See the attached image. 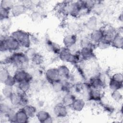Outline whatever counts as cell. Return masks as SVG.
Returning <instances> with one entry per match:
<instances>
[{
	"label": "cell",
	"instance_id": "29",
	"mask_svg": "<svg viewBox=\"0 0 123 123\" xmlns=\"http://www.w3.org/2000/svg\"><path fill=\"white\" fill-rule=\"evenodd\" d=\"M13 87L4 86L1 90L2 95L4 98L9 99L14 93Z\"/></svg>",
	"mask_w": 123,
	"mask_h": 123
},
{
	"label": "cell",
	"instance_id": "1",
	"mask_svg": "<svg viewBox=\"0 0 123 123\" xmlns=\"http://www.w3.org/2000/svg\"><path fill=\"white\" fill-rule=\"evenodd\" d=\"M29 61L25 52L17 51L12 52L10 55L6 57L4 60L3 64L13 65L16 67V69L21 68L26 70L25 68L28 65Z\"/></svg>",
	"mask_w": 123,
	"mask_h": 123
},
{
	"label": "cell",
	"instance_id": "18",
	"mask_svg": "<svg viewBox=\"0 0 123 123\" xmlns=\"http://www.w3.org/2000/svg\"><path fill=\"white\" fill-rule=\"evenodd\" d=\"M86 105V101L84 98H76L74 100L73 104L70 108L76 112H80L83 110Z\"/></svg>",
	"mask_w": 123,
	"mask_h": 123
},
{
	"label": "cell",
	"instance_id": "10",
	"mask_svg": "<svg viewBox=\"0 0 123 123\" xmlns=\"http://www.w3.org/2000/svg\"><path fill=\"white\" fill-rule=\"evenodd\" d=\"M88 83L92 88L101 89L105 85V81L99 74L98 75L92 76L89 79Z\"/></svg>",
	"mask_w": 123,
	"mask_h": 123
},
{
	"label": "cell",
	"instance_id": "19",
	"mask_svg": "<svg viewBox=\"0 0 123 123\" xmlns=\"http://www.w3.org/2000/svg\"><path fill=\"white\" fill-rule=\"evenodd\" d=\"M16 123H26L30 119L22 108H20L15 112Z\"/></svg>",
	"mask_w": 123,
	"mask_h": 123
},
{
	"label": "cell",
	"instance_id": "11",
	"mask_svg": "<svg viewBox=\"0 0 123 123\" xmlns=\"http://www.w3.org/2000/svg\"><path fill=\"white\" fill-rule=\"evenodd\" d=\"M79 53L82 61H89L95 58V54L92 47L81 48Z\"/></svg>",
	"mask_w": 123,
	"mask_h": 123
},
{
	"label": "cell",
	"instance_id": "7",
	"mask_svg": "<svg viewBox=\"0 0 123 123\" xmlns=\"http://www.w3.org/2000/svg\"><path fill=\"white\" fill-rule=\"evenodd\" d=\"M45 77L51 84L62 79L59 75L57 67H50L47 69L45 72Z\"/></svg>",
	"mask_w": 123,
	"mask_h": 123
},
{
	"label": "cell",
	"instance_id": "6",
	"mask_svg": "<svg viewBox=\"0 0 123 123\" xmlns=\"http://www.w3.org/2000/svg\"><path fill=\"white\" fill-rule=\"evenodd\" d=\"M77 42L76 35L73 33H70L64 35L62 39L63 47L69 49L72 51L73 48H74Z\"/></svg>",
	"mask_w": 123,
	"mask_h": 123
},
{
	"label": "cell",
	"instance_id": "14",
	"mask_svg": "<svg viewBox=\"0 0 123 123\" xmlns=\"http://www.w3.org/2000/svg\"><path fill=\"white\" fill-rule=\"evenodd\" d=\"M36 117L40 123H51L53 122L52 118L49 112L45 110L37 111Z\"/></svg>",
	"mask_w": 123,
	"mask_h": 123
},
{
	"label": "cell",
	"instance_id": "31",
	"mask_svg": "<svg viewBox=\"0 0 123 123\" xmlns=\"http://www.w3.org/2000/svg\"><path fill=\"white\" fill-rule=\"evenodd\" d=\"M10 74V72L7 68L4 66L1 68L0 71V81L1 83L3 84L5 81Z\"/></svg>",
	"mask_w": 123,
	"mask_h": 123
},
{
	"label": "cell",
	"instance_id": "37",
	"mask_svg": "<svg viewBox=\"0 0 123 123\" xmlns=\"http://www.w3.org/2000/svg\"><path fill=\"white\" fill-rule=\"evenodd\" d=\"M111 78L117 81L123 83V75L122 73H115L111 75Z\"/></svg>",
	"mask_w": 123,
	"mask_h": 123
},
{
	"label": "cell",
	"instance_id": "20",
	"mask_svg": "<svg viewBox=\"0 0 123 123\" xmlns=\"http://www.w3.org/2000/svg\"><path fill=\"white\" fill-rule=\"evenodd\" d=\"M120 33L115 28L112 26H109L104 29V38L111 42L116 35Z\"/></svg>",
	"mask_w": 123,
	"mask_h": 123
},
{
	"label": "cell",
	"instance_id": "16",
	"mask_svg": "<svg viewBox=\"0 0 123 123\" xmlns=\"http://www.w3.org/2000/svg\"><path fill=\"white\" fill-rule=\"evenodd\" d=\"M58 72L62 78L70 79L72 80V74L70 68L65 64H61L57 67Z\"/></svg>",
	"mask_w": 123,
	"mask_h": 123
},
{
	"label": "cell",
	"instance_id": "4",
	"mask_svg": "<svg viewBox=\"0 0 123 123\" xmlns=\"http://www.w3.org/2000/svg\"><path fill=\"white\" fill-rule=\"evenodd\" d=\"M27 94L19 91L14 92L9 99L13 107H23L28 104V99Z\"/></svg>",
	"mask_w": 123,
	"mask_h": 123
},
{
	"label": "cell",
	"instance_id": "15",
	"mask_svg": "<svg viewBox=\"0 0 123 123\" xmlns=\"http://www.w3.org/2000/svg\"><path fill=\"white\" fill-rule=\"evenodd\" d=\"M45 47L49 52L57 55H58L61 49V47H60L58 44L49 39H47L45 40Z\"/></svg>",
	"mask_w": 123,
	"mask_h": 123
},
{
	"label": "cell",
	"instance_id": "13",
	"mask_svg": "<svg viewBox=\"0 0 123 123\" xmlns=\"http://www.w3.org/2000/svg\"><path fill=\"white\" fill-rule=\"evenodd\" d=\"M103 96L101 89L91 87L86 99L90 101L99 102Z\"/></svg>",
	"mask_w": 123,
	"mask_h": 123
},
{
	"label": "cell",
	"instance_id": "2",
	"mask_svg": "<svg viewBox=\"0 0 123 123\" xmlns=\"http://www.w3.org/2000/svg\"><path fill=\"white\" fill-rule=\"evenodd\" d=\"M21 46L18 41L12 35L0 37V50L1 52L9 51L14 52L18 51Z\"/></svg>",
	"mask_w": 123,
	"mask_h": 123
},
{
	"label": "cell",
	"instance_id": "28",
	"mask_svg": "<svg viewBox=\"0 0 123 123\" xmlns=\"http://www.w3.org/2000/svg\"><path fill=\"white\" fill-rule=\"evenodd\" d=\"M12 108L13 106L12 105L11 103L8 104L7 102L1 101L0 105V111L1 114H3L5 116L12 110H13Z\"/></svg>",
	"mask_w": 123,
	"mask_h": 123
},
{
	"label": "cell",
	"instance_id": "23",
	"mask_svg": "<svg viewBox=\"0 0 123 123\" xmlns=\"http://www.w3.org/2000/svg\"><path fill=\"white\" fill-rule=\"evenodd\" d=\"M111 46L116 49H122L123 46V37L118 33L111 42Z\"/></svg>",
	"mask_w": 123,
	"mask_h": 123
},
{
	"label": "cell",
	"instance_id": "39",
	"mask_svg": "<svg viewBox=\"0 0 123 123\" xmlns=\"http://www.w3.org/2000/svg\"><path fill=\"white\" fill-rule=\"evenodd\" d=\"M41 16L42 15L40 12L35 11L31 14V18L34 22L39 21L42 19Z\"/></svg>",
	"mask_w": 123,
	"mask_h": 123
},
{
	"label": "cell",
	"instance_id": "32",
	"mask_svg": "<svg viewBox=\"0 0 123 123\" xmlns=\"http://www.w3.org/2000/svg\"><path fill=\"white\" fill-rule=\"evenodd\" d=\"M14 4V3L12 0H1L0 2V8L11 11Z\"/></svg>",
	"mask_w": 123,
	"mask_h": 123
},
{
	"label": "cell",
	"instance_id": "24",
	"mask_svg": "<svg viewBox=\"0 0 123 123\" xmlns=\"http://www.w3.org/2000/svg\"><path fill=\"white\" fill-rule=\"evenodd\" d=\"M31 83L26 81H24L21 82L17 84V87L18 89V91L27 94L31 89Z\"/></svg>",
	"mask_w": 123,
	"mask_h": 123
},
{
	"label": "cell",
	"instance_id": "27",
	"mask_svg": "<svg viewBox=\"0 0 123 123\" xmlns=\"http://www.w3.org/2000/svg\"><path fill=\"white\" fill-rule=\"evenodd\" d=\"M30 61L34 65L39 66L44 63V57L41 53L37 52L31 58Z\"/></svg>",
	"mask_w": 123,
	"mask_h": 123
},
{
	"label": "cell",
	"instance_id": "38",
	"mask_svg": "<svg viewBox=\"0 0 123 123\" xmlns=\"http://www.w3.org/2000/svg\"><path fill=\"white\" fill-rule=\"evenodd\" d=\"M29 60L30 61L31 58L33 57V56L34 55V54L37 52V51L35 50V49L32 48H29L26 49V51L25 52Z\"/></svg>",
	"mask_w": 123,
	"mask_h": 123
},
{
	"label": "cell",
	"instance_id": "8",
	"mask_svg": "<svg viewBox=\"0 0 123 123\" xmlns=\"http://www.w3.org/2000/svg\"><path fill=\"white\" fill-rule=\"evenodd\" d=\"M104 29L97 28L91 31L88 37L90 41L96 45L104 38Z\"/></svg>",
	"mask_w": 123,
	"mask_h": 123
},
{
	"label": "cell",
	"instance_id": "21",
	"mask_svg": "<svg viewBox=\"0 0 123 123\" xmlns=\"http://www.w3.org/2000/svg\"><path fill=\"white\" fill-rule=\"evenodd\" d=\"M76 98V97L73 93L70 92H66L62 98L61 102L67 107H71Z\"/></svg>",
	"mask_w": 123,
	"mask_h": 123
},
{
	"label": "cell",
	"instance_id": "30",
	"mask_svg": "<svg viewBox=\"0 0 123 123\" xmlns=\"http://www.w3.org/2000/svg\"><path fill=\"white\" fill-rule=\"evenodd\" d=\"M111 99L115 102H120L123 99V95L121 93L120 90L112 91L111 94Z\"/></svg>",
	"mask_w": 123,
	"mask_h": 123
},
{
	"label": "cell",
	"instance_id": "40",
	"mask_svg": "<svg viewBox=\"0 0 123 123\" xmlns=\"http://www.w3.org/2000/svg\"><path fill=\"white\" fill-rule=\"evenodd\" d=\"M119 20L120 21L122 22L123 21V13L121 12L120 14H119Z\"/></svg>",
	"mask_w": 123,
	"mask_h": 123
},
{
	"label": "cell",
	"instance_id": "26",
	"mask_svg": "<svg viewBox=\"0 0 123 123\" xmlns=\"http://www.w3.org/2000/svg\"><path fill=\"white\" fill-rule=\"evenodd\" d=\"M108 86L111 91L114 90H120L123 88V83L117 81L110 78L108 83Z\"/></svg>",
	"mask_w": 123,
	"mask_h": 123
},
{
	"label": "cell",
	"instance_id": "12",
	"mask_svg": "<svg viewBox=\"0 0 123 123\" xmlns=\"http://www.w3.org/2000/svg\"><path fill=\"white\" fill-rule=\"evenodd\" d=\"M27 7L23 3L15 4L11 10V14L14 17H17L24 14L27 11Z\"/></svg>",
	"mask_w": 123,
	"mask_h": 123
},
{
	"label": "cell",
	"instance_id": "34",
	"mask_svg": "<svg viewBox=\"0 0 123 123\" xmlns=\"http://www.w3.org/2000/svg\"><path fill=\"white\" fill-rule=\"evenodd\" d=\"M11 15V11L0 8V19L1 22L9 19Z\"/></svg>",
	"mask_w": 123,
	"mask_h": 123
},
{
	"label": "cell",
	"instance_id": "33",
	"mask_svg": "<svg viewBox=\"0 0 123 123\" xmlns=\"http://www.w3.org/2000/svg\"><path fill=\"white\" fill-rule=\"evenodd\" d=\"M96 46L100 49L105 50L111 47V42L103 38L96 45Z\"/></svg>",
	"mask_w": 123,
	"mask_h": 123
},
{
	"label": "cell",
	"instance_id": "25",
	"mask_svg": "<svg viewBox=\"0 0 123 123\" xmlns=\"http://www.w3.org/2000/svg\"><path fill=\"white\" fill-rule=\"evenodd\" d=\"M22 108L29 118H33L36 117L37 111V108L34 106L27 104L23 107Z\"/></svg>",
	"mask_w": 123,
	"mask_h": 123
},
{
	"label": "cell",
	"instance_id": "17",
	"mask_svg": "<svg viewBox=\"0 0 123 123\" xmlns=\"http://www.w3.org/2000/svg\"><path fill=\"white\" fill-rule=\"evenodd\" d=\"M73 53V51L69 49L63 47L61 48L58 56L61 61L68 63Z\"/></svg>",
	"mask_w": 123,
	"mask_h": 123
},
{
	"label": "cell",
	"instance_id": "36",
	"mask_svg": "<svg viewBox=\"0 0 123 123\" xmlns=\"http://www.w3.org/2000/svg\"><path fill=\"white\" fill-rule=\"evenodd\" d=\"M16 84H17L13 76V75L10 74L8 78L6 79V80L5 81V82L3 83L4 86H12L13 87Z\"/></svg>",
	"mask_w": 123,
	"mask_h": 123
},
{
	"label": "cell",
	"instance_id": "35",
	"mask_svg": "<svg viewBox=\"0 0 123 123\" xmlns=\"http://www.w3.org/2000/svg\"><path fill=\"white\" fill-rule=\"evenodd\" d=\"M61 79L56 82H54L52 84H51L53 90L56 92H63V88L62 85V83Z\"/></svg>",
	"mask_w": 123,
	"mask_h": 123
},
{
	"label": "cell",
	"instance_id": "22",
	"mask_svg": "<svg viewBox=\"0 0 123 123\" xmlns=\"http://www.w3.org/2000/svg\"><path fill=\"white\" fill-rule=\"evenodd\" d=\"M85 26L90 31L98 28V20L97 17L95 15L89 17L86 23Z\"/></svg>",
	"mask_w": 123,
	"mask_h": 123
},
{
	"label": "cell",
	"instance_id": "5",
	"mask_svg": "<svg viewBox=\"0 0 123 123\" xmlns=\"http://www.w3.org/2000/svg\"><path fill=\"white\" fill-rule=\"evenodd\" d=\"M13 76L17 84L24 81L31 83L33 79V76L31 73L28 72L26 70L21 68L16 69L14 72Z\"/></svg>",
	"mask_w": 123,
	"mask_h": 123
},
{
	"label": "cell",
	"instance_id": "3",
	"mask_svg": "<svg viewBox=\"0 0 123 123\" xmlns=\"http://www.w3.org/2000/svg\"><path fill=\"white\" fill-rule=\"evenodd\" d=\"M19 43L21 47L28 49L31 47L30 34L24 30L18 29L13 31L11 34Z\"/></svg>",
	"mask_w": 123,
	"mask_h": 123
},
{
	"label": "cell",
	"instance_id": "9",
	"mask_svg": "<svg viewBox=\"0 0 123 123\" xmlns=\"http://www.w3.org/2000/svg\"><path fill=\"white\" fill-rule=\"evenodd\" d=\"M53 111L55 116L59 118H65L68 114V107L62 102L56 104L53 107Z\"/></svg>",
	"mask_w": 123,
	"mask_h": 123
}]
</instances>
